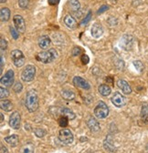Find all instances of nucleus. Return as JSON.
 I'll list each match as a JSON object with an SVG mask.
<instances>
[{"mask_svg":"<svg viewBox=\"0 0 148 153\" xmlns=\"http://www.w3.org/2000/svg\"><path fill=\"white\" fill-rule=\"evenodd\" d=\"M93 113L96 116V118H98L100 120L105 119L109 115V108L103 101H100L97 104V106L95 107Z\"/></svg>","mask_w":148,"mask_h":153,"instance_id":"20e7f679","label":"nucleus"},{"mask_svg":"<svg viewBox=\"0 0 148 153\" xmlns=\"http://www.w3.org/2000/svg\"><path fill=\"white\" fill-rule=\"evenodd\" d=\"M39 103L40 101L37 92L35 90H29L26 95V100H25L26 108H28V110L30 113L35 112L39 108Z\"/></svg>","mask_w":148,"mask_h":153,"instance_id":"f257e3e1","label":"nucleus"},{"mask_svg":"<svg viewBox=\"0 0 148 153\" xmlns=\"http://www.w3.org/2000/svg\"><path fill=\"white\" fill-rule=\"evenodd\" d=\"M81 60L82 64H84V65H87V64L90 62V59H89V56H88L87 55H85V54H83V55L81 56Z\"/></svg>","mask_w":148,"mask_h":153,"instance_id":"e433bc0d","label":"nucleus"},{"mask_svg":"<svg viewBox=\"0 0 148 153\" xmlns=\"http://www.w3.org/2000/svg\"><path fill=\"white\" fill-rule=\"evenodd\" d=\"M81 53V48H79V47H75L73 49H72V55L73 56H78V55H80Z\"/></svg>","mask_w":148,"mask_h":153,"instance_id":"58836bf2","label":"nucleus"},{"mask_svg":"<svg viewBox=\"0 0 148 153\" xmlns=\"http://www.w3.org/2000/svg\"><path fill=\"white\" fill-rule=\"evenodd\" d=\"M90 17H91V12L90 11V12L88 13L87 16H86V17H85V18L83 19V20L81 21V25H82V26H83V25H86V24H87V23H88V22H89V21L90 20Z\"/></svg>","mask_w":148,"mask_h":153,"instance_id":"c9c22d12","label":"nucleus"},{"mask_svg":"<svg viewBox=\"0 0 148 153\" xmlns=\"http://www.w3.org/2000/svg\"><path fill=\"white\" fill-rule=\"evenodd\" d=\"M103 147L109 152H114L116 150V148H115V146H114V144L113 142V139L111 136L106 138V140L103 142Z\"/></svg>","mask_w":148,"mask_h":153,"instance_id":"dca6fc26","label":"nucleus"},{"mask_svg":"<svg viewBox=\"0 0 148 153\" xmlns=\"http://www.w3.org/2000/svg\"><path fill=\"white\" fill-rule=\"evenodd\" d=\"M9 29H10V33H11L12 37L14 38V39H17L18 36H19V32H18L16 30V28H15L14 27H10Z\"/></svg>","mask_w":148,"mask_h":153,"instance_id":"7c9ffc66","label":"nucleus"},{"mask_svg":"<svg viewBox=\"0 0 148 153\" xmlns=\"http://www.w3.org/2000/svg\"><path fill=\"white\" fill-rule=\"evenodd\" d=\"M87 125H88L90 130L92 131V132H97V131H99L100 128H101L100 123L98 122V120H97L96 119H94V118H92V117H90V118L88 120Z\"/></svg>","mask_w":148,"mask_h":153,"instance_id":"4468645a","label":"nucleus"},{"mask_svg":"<svg viewBox=\"0 0 148 153\" xmlns=\"http://www.w3.org/2000/svg\"><path fill=\"white\" fill-rule=\"evenodd\" d=\"M0 47H1V51L2 52L4 50H6L7 48V43L6 39H4L3 37H1V40H0Z\"/></svg>","mask_w":148,"mask_h":153,"instance_id":"72a5a7b5","label":"nucleus"},{"mask_svg":"<svg viewBox=\"0 0 148 153\" xmlns=\"http://www.w3.org/2000/svg\"><path fill=\"white\" fill-rule=\"evenodd\" d=\"M34 132L38 138H43L46 135V130H44L43 128H36Z\"/></svg>","mask_w":148,"mask_h":153,"instance_id":"c85d7f7f","label":"nucleus"},{"mask_svg":"<svg viewBox=\"0 0 148 153\" xmlns=\"http://www.w3.org/2000/svg\"><path fill=\"white\" fill-rule=\"evenodd\" d=\"M57 56H58V52L56 51V49L49 48L48 50L39 53L37 55L36 59H37V60H39L44 64H48V63H50L53 60L56 59Z\"/></svg>","mask_w":148,"mask_h":153,"instance_id":"f03ea898","label":"nucleus"},{"mask_svg":"<svg viewBox=\"0 0 148 153\" xmlns=\"http://www.w3.org/2000/svg\"><path fill=\"white\" fill-rule=\"evenodd\" d=\"M109 9V7L107 6V5H102L100 8H99V10H98V12H97V14L98 15H100V14H102L103 12H105V11H107Z\"/></svg>","mask_w":148,"mask_h":153,"instance_id":"4c0bfd02","label":"nucleus"},{"mask_svg":"<svg viewBox=\"0 0 148 153\" xmlns=\"http://www.w3.org/2000/svg\"><path fill=\"white\" fill-rule=\"evenodd\" d=\"M0 105H1V108L7 112H10L13 108V104L11 103V101H9L7 100H2Z\"/></svg>","mask_w":148,"mask_h":153,"instance_id":"393cba45","label":"nucleus"},{"mask_svg":"<svg viewBox=\"0 0 148 153\" xmlns=\"http://www.w3.org/2000/svg\"><path fill=\"white\" fill-rule=\"evenodd\" d=\"M64 23L67 26V27L70 29H75L78 27V23L76 21V19L71 15H67L64 17Z\"/></svg>","mask_w":148,"mask_h":153,"instance_id":"ddd939ff","label":"nucleus"},{"mask_svg":"<svg viewBox=\"0 0 148 153\" xmlns=\"http://www.w3.org/2000/svg\"><path fill=\"white\" fill-rule=\"evenodd\" d=\"M133 42H134V40H133V37L131 36H124L123 37V39H122V45L123 46V48L124 49H130L131 48H132V46H133Z\"/></svg>","mask_w":148,"mask_h":153,"instance_id":"a211bd4d","label":"nucleus"},{"mask_svg":"<svg viewBox=\"0 0 148 153\" xmlns=\"http://www.w3.org/2000/svg\"><path fill=\"white\" fill-rule=\"evenodd\" d=\"M68 123H69V119L67 117H64V116H61L60 119H59V125L62 128H66L68 126Z\"/></svg>","mask_w":148,"mask_h":153,"instance_id":"cd10ccee","label":"nucleus"},{"mask_svg":"<svg viewBox=\"0 0 148 153\" xmlns=\"http://www.w3.org/2000/svg\"><path fill=\"white\" fill-rule=\"evenodd\" d=\"M4 63H5V60H4V56H3V54H2V55H1V72L3 71Z\"/></svg>","mask_w":148,"mask_h":153,"instance_id":"79ce46f5","label":"nucleus"},{"mask_svg":"<svg viewBox=\"0 0 148 153\" xmlns=\"http://www.w3.org/2000/svg\"><path fill=\"white\" fill-rule=\"evenodd\" d=\"M141 119L144 123L148 124V105H144L141 110Z\"/></svg>","mask_w":148,"mask_h":153,"instance_id":"a878e982","label":"nucleus"},{"mask_svg":"<svg viewBox=\"0 0 148 153\" xmlns=\"http://www.w3.org/2000/svg\"><path fill=\"white\" fill-rule=\"evenodd\" d=\"M69 6H70V8H71V10H72L73 12L79 11V9H80V7H81V5H80L79 0H70Z\"/></svg>","mask_w":148,"mask_h":153,"instance_id":"bb28decb","label":"nucleus"},{"mask_svg":"<svg viewBox=\"0 0 148 153\" xmlns=\"http://www.w3.org/2000/svg\"><path fill=\"white\" fill-rule=\"evenodd\" d=\"M3 121H4V115L3 113H1V123H3Z\"/></svg>","mask_w":148,"mask_h":153,"instance_id":"c03bdc74","label":"nucleus"},{"mask_svg":"<svg viewBox=\"0 0 148 153\" xmlns=\"http://www.w3.org/2000/svg\"><path fill=\"white\" fill-rule=\"evenodd\" d=\"M61 96L66 100H74V98H75V94H74V92L70 89H62Z\"/></svg>","mask_w":148,"mask_h":153,"instance_id":"5701e85b","label":"nucleus"},{"mask_svg":"<svg viewBox=\"0 0 148 153\" xmlns=\"http://www.w3.org/2000/svg\"><path fill=\"white\" fill-rule=\"evenodd\" d=\"M0 153H8L7 149L4 145H1V149H0Z\"/></svg>","mask_w":148,"mask_h":153,"instance_id":"a19ab883","label":"nucleus"},{"mask_svg":"<svg viewBox=\"0 0 148 153\" xmlns=\"http://www.w3.org/2000/svg\"><path fill=\"white\" fill-rule=\"evenodd\" d=\"M5 141L7 143H8L11 147H16L18 144V136L16 135V134H13V135H11V136L6 137Z\"/></svg>","mask_w":148,"mask_h":153,"instance_id":"aec40b11","label":"nucleus"},{"mask_svg":"<svg viewBox=\"0 0 148 153\" xmlns=\"http://www.w3.org/2000/svg\"><path fill=\"white\" fill-rule=\"evenodd\" d=\"M20 122H21V116L19 112L14 111L9 117V126L14 129H18L20 128Z\"/></svg>","mask_w":148,"mask_h":153,"instance_id":"0eeeda50","label":"nucleus"},{"mask_svg":"<svg viewBox=\"0 0 148 153\" xmlns=\"http://www.w3.org/2000/svg\"><path fill=\"white\" fill-rule=\"evenodd\" d=\"M59 140L66 145H70L73 142V135L70 129L68 128H62L59 132Z\"/></svg>","mask_w":148,"mask_h":153,"instance_id":"423d86ee","label":"nucleus"},{"mask_svg":"<svg viewBox=\"0 0 148 153\" xmlns=\"http://www.w3.org/2000/svg\"><path fill=\"white\" fill-rule=\"evenodd\" d=\"M98 90H99L100 94L104 96V97H107V96H109L111 94V92H112V90H111V88L108 85H105V84L101 85L99 87Z\"/></svg>","mask_w":148,"mask_h":153,"instance_id":"b1692460","label":"nucleus"},{"mask_svg":"<svg viewBox=\"0 0 148 153\" xmlns=\"http://www.w3.org/2000/svg\"><path fill=\"white\" fill-rule=\"evenodd\" d=\"M73 83L75 84L76 87L78 88H83V89H90V84L88 83V81H86L84 79H82L81 76H74V79H73Z\"/></svg>","mask_w":148,"mask_h":153,"instance_id":"9b49d317","label":"nucleus"},{"mask_svg":"<svg viewBox=\"0 0 148 153\" xmlns=\"http://www.w3.org/2000/svg\"><path fill=\"white\" fill-rule=\"evenodd\" d=\"M145 149H146V152L148 153V144L146 145V148H145Z\"/></svg>","mask_w":148,"mask_h":153,"instance_id":"a18cd8bd","label":"nucleus"},{"mask_svg":"<svg viewBox=\"0 0 148 153\" xmlns=\"http://www.w3.org/2000/svg\"><path fill=\"white\" fill-rule=\"evenodd\" d=\"M50 38L48 36H42L40 37L39 39V47L41 48V49H47L49 48L50 46Z\"/></svg>","mask_w":148,"mask_h":153,"instance_id":"f3484780","label":"nucleus"},{"mask_svg":"<svg viewBox=\"0 0 148 153\" xmlns=\"http://www.w3.org/2000/svg\"><path fill=\"white\" fill-rule=\"evenodd\" d=\"M29 3V0H18V6L21 8H27Z\"/></svg>","mask_w":148,"mask_h":153,"instance_id":"2f4dec72","label":"nucleus"},{"mask_svg":"<svg viewBox=\"0 0 148 153\" xmlns=\"http://www.w3.org/2000/svg\"><path fill=\"white\" fill-rule=\"evenodd\" d=\"M7 1V0H0V2H1V3H4V2H6Z\"/></svg>","mask_w":148,"mask_h":153,"instance_id":"49530a36","label":"nucleus"},{"mask_svg":"<svg viewBox=\"0 0 148 153\" xmlns=\"http://www.w3.org/2000/svg\"><path fill=\"white\" fill-rule=\"evenodd\" d=\"M134 65H135V67L136 68V69H137V70H139L140 72H142V71H143V69L144 68V67L143 63H142L141 61H139V60L134 61Z\"/></svg>","mask_w":148,"mask_h":153,"instance_id":"473e14b6","label":"nucleus"},{"mask_svg":"<svg viewBox=\"0 0 148 153\" xmlns=\"http://www.w3.org/2000/svg\"><path fill=\"white\" fill-rule=\"evenodd\" d=\"M112 103L118 108H122V107L126 105L127 100H126V98L123 97L121 93L115 92L114 95L113 96V98H112Z\"/></svg>","mask_w":148,"mask_h":153,"instance_id":"9d476101","label":"nucleus"},{"mask_svg":"<svg viewBox=\"0 0 148 153\" xmlns=\"http://www.w3.org/2000/svg\"><path fill=\"white\" fill-rule=\"evenodd\" d=\"M60 113L61 114V116H64V117H67L69 120H74L76 118V115H75V113H74L72 110H70V109H69V108H61L60 109Z\"/></svg>","mask_w":148,"mask_h":153,"instance_id":"6ab92c4d","label":"nucleus"},{"mask_svg":"<svg viewBox=\"0 0 148 153\" xmlns=\"http://www.w3.org/2000/svg\"><path fill=\"white\" fill-rule=\"evenodd\" d=\"M48 2L50 6H56L60 3V0H48Z\"/></svg>","mask_w":148,"mask_h":153,"instance_id":"ea45409f","label":"nucleus"},{"mask_svg":"<svg viewBox=\"0 0 148 153\" xmlns=\"http://www.w3.org/2000/svg\"><path fill=\"white\" fill-rule=\"evenodd\" d=\"M13 21H14V25L15 27L16 28V30L19 33H24L26 30V23L24 18L19 16V15H16L13 17Z\"/></svg>","mask_w":148,"mask_h":153,"instance_id":"6e6552de","label":"nucleus"},{"mask_svg":"<svg viewBox=\"0 0 148 153\" xmlns=\"http://www.w3.org/2000/svg\"><path fill=\"white\" fill-rule=\"evenodd\" d=\"M36 75V68L32 65H28L21 74V79L25 82H30L34 79Z\"/></svg>","mask_w":148,"mask_h":153,"instance_id":"39448f33","label":"nucleus"},{"mask_svg":"<svg viewBox=\"0 0 148 153\" xmlns=\"http://www.w3.org/2000/svg\"><path fill=\"white\" fill-rule=\"evenodd\" d=\"M0 17H1V21L7 22L10 18V10L7 7H3L0 11Z\"/></svg>","mask_w":148,"mask_h":153,"instance_id":"412c9836","label":"nucleus"},{"mask_svg":"<svg viewBox=\"0 0 148 153\" xmlns=\"http://www.w3.org/2000/svg\"><path fill=\"white\" fill-rule=\"evenodd\" d=\"M11 59H12L13 64L16 68H20L25 64L26 57L24 54L22 53V51L18 49H15L11 52Z\"/></svg>","mask_w":148,"mask_h":153,"instance_id":"7ed1b4c3","label":"nucleus"},{"mask_svg":"<svg viewBox=\"0 0 148 153\" xmlns=\"http://www.w3.org/2000/svg\"><path fill=\"white\" fill-rule=\"evenodd\" d=\"M34 150H35V148H34V145L30 142L23 145L20 149H19V152L18 153H34Z\"/></svg>","mask_w":148,"mask_h":153,"instance_id":"4be33fe9","label":"nucleus"},{"mask_svg":"<svg viewBox=\"0 0 148 153\" xmlns=\"http://www.w3.org/2000/svg\"><path fill=\"white\" fill-rule=\"evenodd\" d=\"M117 86L119 87V88L123 91V94L125 95H129L131 92H132V88L130 87V85H129L125 80L123 79H119L117 81Z\"/></svg>","mask_w":148,"mask_h":153,"instance_id":"2eb2a0df","label":"nucleus"},{"mask_svg":"<svg viewBox=\"0 0 148 153\" xmlns=\"http://www.w3.org/2000/svg\"><path fill=\"white\" fill-rule=\"evenodd\" d=\"M8 96H9V92L7 88H5L3 87L0 88V98H1L2 100H4V99L7 98Z\"/></svg>","mask_w":148,"mask_h":153,"instance_id":"c756f323","label":"nucleus"},{"mask_svg":"<svg viewBox=\"0 0 148 153\" xmlns=\"http://www.w3.org/2000/svg\"><path fill=\"white\" fill-rule=\"evenodd\" d=\"M107 82H110L111 84H113L114 81H113V79H112V76H107V79H106Z\"/></svg>","mask_w":148,"mask_h":153,"instance_id":"37998d69","label":"nucleus"},{"mask_svg":"<svg viewBox=\"0 0 148 153\" xmlns=\"http://www.w3.org/2000/svg\"><path fill=\"white\" fill-rule=\"evenodd\" d=\"M0 82H1V84L5 86L6 88L11 87L14 82V71L12 69L7 70V73L2 76L1 79H0Z\"/></svg>","mask_w":148,"mask_h":153,"instance_id":"1a4fd4ad","label":"nucleus"},{"mask_svg":"<svg viewBox=\"0 0 148 153\" xmlns=\"http://www.w3.org/2000/svg\"><path fill=\"white\" fill-rule=\"evenodd\" d=\"M22 88H23L22 84H21V83H19V82H16V83L15 84V86H14V91H16V93L21 92Z\"/></svg>","mask_w":148,"mask_h":153,"instance_id":"f704fd0d","label":"nucleus"},{"mask_svg":"<svg viewBox=\"0 0 148 153\" xmlns=\"http://www.w3.org/2000/svg\"><path fill=\"white\" fill-rule=\"evenodd\" d=\"M90 33H91V36H93L94 38L101 37L102 36V34H103V28H102V25L99 24V23L93 24V26L91 27Z\"/></svg>","mask_w":148,"mask_h":153,"instance_id":"f8f14e48","label":"nucleus"}]
</instances>
